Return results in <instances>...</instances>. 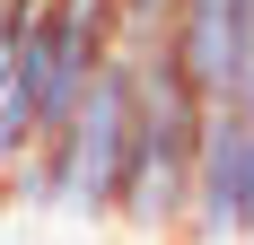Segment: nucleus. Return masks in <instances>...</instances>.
<instances>
[{"label": "nucleus", "mask_w": 254, "mask_h": 245, "mask_svg": "<svg viewBox=\"0 0 254 245\" xmlns=\"http://www.w3.org/2000/svg\"><path fill=\"white\" fill-rule=\"evenodd\" d=\"M131 122H140V53L114 44L88 79L70 122H53L44 140L26 149L18 167L0 175V193L18 210H44V219H79L105 228L123 210V175H131Z\"/></svg>", "instance_id": "1"}, {"label": "nucleus", "mask_w": 254, "mask_h": 245, "mask_svg": "<svg viewBox=\"0 0 254 245\" xmlns=\"http://www.w3.org/2000/svg\"><path fill=\"white\" fill-rule=\"evenodd\" d=\"M202 131H210V97L202 79L184 70L176 35L140 53V122H131V175H123V210L114 228L131 237H184L193 219V175H202Z\"/></svg>", "instance_id": "2"}, {"label": "nucleus", "mask_w": 254, "mask_h": 245, "mask_svg": "<svg viewBox=\"0 0 254 245\" xmlns=\"http://www.w3.org/2000/svg\"><path fill=\"white\" fill-rule=\"evenodd\" d=\"M114 53V0H35V26H26V53H18V79L35 97V122H70L97 61Z\"/></svg>", "instance_id": "3"}, {"label": "nucleus", "mask_w": 254, "mask_h": 245, "mask_svg": "<svg viewBox=\"0 0 254 245\" xmlns=\"http://www.w3.org/2000/svg\"><path fill=\"white\" fill-rule=\"evenodd\" d=\"M184 245H254V114H246V97L210 105Z\"/></svg>", "instance_id": "4"}, {"label": "nucleus", "mask_w": 254, "mask_h": 245, "mask_svg": "<svg viewBox=\"0 0 254 245\" xmlns=\"http://www.w3.org/2000/svg\"><path fill=\"white\" fill-rule=\"evenodd\" d=\"M176 53L202 79V97H246L254 79V0H184L176 9Z\"/></svg>", "instance_id": "5"}, {"label": "nucleus", "mask_w": 254, "mask_h": 245, "mask_svg": "<svg viewBox=\"0 0 254 245\" xmlns=\"http://www.w3.org/2000/svg\"><path fill=\"white\" fill-rule=\"evenodd\" d=\"M176 9L184 0H114V44H131V53L167 44V35H176Z\"/></svg>", "instance_id": "6"}, {"label": "nucleus", "mask_w": 254, "mask_h": 245, "mask_svg": "<svg viewBox=\"0 0 254 245\" xmlns=\"http://www.w3.org/2000/svg\"><path fill=\"white\" fill-rule=\"evenodd\" d=\"M26 26H35V0H0V79L18 70V53H26Z\"/></svg>", "instance_id": "7"}]
</instances>
